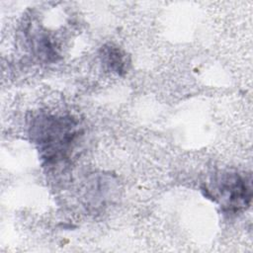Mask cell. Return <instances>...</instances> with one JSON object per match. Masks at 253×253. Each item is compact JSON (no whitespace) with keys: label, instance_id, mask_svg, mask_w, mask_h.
<instances>
[{"label":"cell","instance_id":"cell-1","mask_svg":"<svg viewBox=\"0 0 253 253\" xmlns=\"http://www.w3.org/2000/svg\"><path fill=\"white\" fill-rule=\"evenodd\" d=\"M77 125L69 117L43 116L32 125V134L48 162L65 158L77 136Z\"/></svg>","mask_w":253,"mask_h":253},{"label":"cell","instance_id":"cell-2","mask_svg":"<svg viewBox=\"0 0 253 253\" xmlns=\"http://www.w3.org/2000/svg\"><path fill=\"white\" fill-rule=\"evenodd\" d=\"M211 191L213 200L223 210L239 211L250 206L252 199L251 180L237 173H226L218 177Z\"/></svg>","mask_w":253,"mask_h":253},{"label":"cell","instance_id":"cell-3","mask_svg":"<svg viewBox=\"0 0 253 253\" xmlns=\"http://www.w3.org/2000/svg\"><path fill=\"white\" fill-rule=\"evenodd\" d=\"M102 61L107 67L119 75H122L126 72L127 67V58L126 53H124L118 46L113 44L104 45L102 47L101 53Z\"/></svg>","mask_w":253,"mask_h":253}]
</instances>
